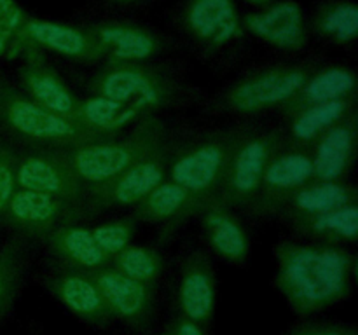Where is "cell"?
Instances as JSON below:
<instances>
[{"instance_id":"obj_4","label":"cell","mask_w":358,"mask_h":335,"mask_svg":"<svg viewBox=\"0 0 358 335\" xmlns=\"http://www.w3.org/2000/svg\"><path fill=\"white\" fill-rule=\"evenodd\" d=\"M241 131H219L199 136L171 154L168 178L191 192L203 209L217 199Z\"/></svg>"},{"instance_id":"obj_31","label":"cell","mask_w":358,"mask_h":335,"mask_svg":"<svg viewBox=\"0 0 358 335\" xmlns=\"http://www.w3.org/2000/svg\"><path fill=\"white\" fill-rule=\"evenodd\" d=\"M110 265L150 288H156L164 272V258L159 251L147 246H126L110 258Z\"/></svg>"},{"instance_id":"obj_7","label":"cell","mask_w":358,"mask_h":335,"mask_svg":"<svg viewBox=\"0 0 358 335\" xmlns=\"http://www.w3.org/2000/svg\"><path fill=\"white\" fill-rule=\"evenodd\" d=\"M282 143L278 131L243 133L231 156L226 177L213 202L222 208H250L261 188L266 166Z\"/></svg>"},{"instance_id":"obj_36","label":"cell","mask_w":358,"mask_h":335,"mask_svg":"<svg viewBox=\"0 0 358 335\" xmlns=\"http://www.w3.org/2000/svg\"><path fill=\"white\" fill-rule=\"evenodd\" d=\"M150 2H154V0H96L98 7H101V9H112V10L136 9V7L147 6V3Z\"/></svg>"},{"instance_id":"obj_22","label":"cell","mask_w":358,"mask_h":335,"mask_svg":"<svg viewBox=\"0 0 358 335\" xmlns=\"http://www.w3.org/2000/svg\"><path fill=\"white\" fill-rule=\"evenodd\" d=\"M352 202H357V191L352 185L341 181L313 180L294 192L280 213L292 222L297 218L331 211Z\"/></svg>"},{"instance_id":"obj_24","label":"cell","mask_w":358,"mask_h":335,"mask_svg":"<svg viewBox=\"0 0 358 335\" xmlns=\"http://www.w3.org/2000/svg\"><path fill=\"white\" fill-rule=\"evenodd\" d=\"M45 243L59 264L80 271L93 272L110 262L94 243L91 230L77 223L55 230Z\"/></svg>"},{"instance_id":"obj_6","label":"cell","mask_w":358,"mask_h":335,"mask_svg":"<svg viewBox=\"0 0 358 335\" xmlns=\"http://www.w3.org/2000/svg\"><path fill=\"white\" fill-rule=\"evenodd\" d=\"M173 24L210 59L236 51L247 34L236 0H182L175 7Z\"/></svg>"},{"instance_id":"obj_5","label":"cell","mask_w":358,"mask_h":335,"mask_svg":"<svg viewBox=\"0 0 358 335\" xmlns=\"http://www.w3.org/2000/svg\"><path fill=\"white\" fill-rule=\"evenodd\" d=\"M0 124L13 135L42 149H73L108 140L38 107L30 98L3 82L0 87Z\"/></svg>"},{"instance_id":"obj_10","label":"cell","mask_w":358,"mask_h":335,"mask_svg":"<svg viewBox=\"0 0 358 335\" xmlns=\"http://www.w3.org/2000/svg\"><path fill=\"white\" fill-rule=\"evenodd\" d=\"M84 24L98 42L107 63L152 61L173 47L168 35L135 21L103 17Z\"/></svg>"},{"instance_id":"obj_17","label":"cell","mask_w":358,"mask_h":335,"mask_svg":"<svg viewBox=\"0 0 358 335\" xmlns=\"http://www.w3.org/2000/svg\"><path fill=\"white\" fill-rule=\"evenodd\" d=\"M177 316L206 328L215 313V274L212 262L203 251L185 258L175 290Z\"/></svg>"},{"instance_id":"obj_8","label":"cell","mask_w":358,"mask_h":335,"mask_svg":"<svg viewBox=\"0 0 358 335\" xmlns=\"http://www.w3.org/2000/svg\"><path fill=\"white\" fill-rule=\"evenodd\" d=\"M315 66L311 61L275 63L252 70L227 91V105L233 110L252 114L287 103L303 87Z\"/></svg>"},{"instance_id":"obj_28","label":"cell","mask_w":358,"mask_h":335,"mask_svg":"<svg viewBox=\"0 0 358 335\" xmlns=\"http://www.w3.org/2000/svg\"><path fill=\"white\" fill-rule=\"evenodd\" d=\"M140 115L142 112H138L136 108L93 94L87 100L79 101L76 124L101 136V138H110L114 133L131 124Z\"/></svg>"},{"instance_id":"obj_27","label":"cell","mask_w":358,"mask_h":335,"mask_svg":"<svg viewBox=\"0 0 358 335\" xmlns=\"http://www.w3.org/2000/svg\"><path fill=\"white\" fill-rule=\"evenodd\" d=\"M292 225L297 232L317 243H350L358 236V206L357 202H352L331 211L292 220Z\"/></svg>"},{"instance_id":"obj_3","label":"cell","mask_w":358,"mask_h":335,"mask_svg":"<svg viewBox=\"0 0 358 335\" xmlns=\"http://www.w3.org/2000/svg\"><path fill=\"white\" fill-rule=\"evenodd\" d=\"M90 91L145 114L168 107L177 98L178 80L170 66L154 61L105 63L91 77Z\"/></svg>"},{"instance_id":"obj_19","label":"cell","mask_w":358,"mask_h":335,"mask_svg":"<svg viewBox=\"0 0 358 335\" xmlns=\"http://www.w3.org/2000/svg\"><path fill=\"white\" fill-rule=\"evenodd\" d=\"M20 82L27 93L24 96L38 107L76 122L80 100L70 91L59 73L42 58L41 52L24 59V65L20 68Z\"/></svg>"},{"instance_id":"obj_1","label":"cell","mask_w":358,"mask_h":335,"mask_svg":"<svg viewBox=\"0 0 358 335\" xmlns=\"http://www.w3.org/2000/svg\"><path fill=\"white\" fill-rule=\"evenodd\" d=\"M275 285L299 316L336 306L348 299L355 258L336 244L282 241L275 248Z\"/></svg>"},{"instance_id":"obj_2","label":"cell","mask_w":358,"mask_h":335,"mask_svg":"<svg viewBox=\"0 0 358 335\" xmlns=\"http://www.w3.org/2000/svg\"><path fill=\"white\" fill-rule=\"evenodd\" d=\"M166 142L164 126L147 119L126 140H103L73 149H59L77 180L87 191L108 184L145 154Z\"/></svg>"},{"instance_id":"obj_32","label":"cell","mask_w":358,"mask_h":335,"mask_svg":"<svg viewBox=\"0 0 358 335\" xmlns=\"http://www.w3.org/2000/svg\"><path fill=\"white\" fill-rule=\"evenodd\" d=\"M136 232V220L135 218H122L112 220V222L98 225L96 229L91 230L94 243L101 250V253L110 260L114 255L129 246V241Z\"/></svg>"},{"instance_id":"obj_37","label":"cell","mask_w":358,"mask_h":335,"mask_svg":"<svg viewBox=\"0 0 358 335\" xmlns=\"http://www.w3.org/2000/svg\"><path fill=\"white\" fill-rule=\"evenodd\" d=\"M171 325H173L175 335H206L205 328L192 323V321L185 320V318L177 316L173 321H171Z\"/></svg>"},{"instance_id":"obj_16","label":"cell","mask_w":358,"mask_h":335,"mask_svg":"<svg viewBox=\"0 0 358 335\" xmlns=\"http://www.w3.org/2000/svg\"><path fill=\"white\" fill-rule=\"evenodd\" d=\"M241 21L245 31L280 51H303L310 42L308 16L297 0H275L241 16Z\"/></svg>"},{"instance_id":"obj_26","label":"cell","mask_w":358,"mask_h":335,"mask_svg":"<svg viewBox=\"0 0 358 335\" xmlns=\"http://www.w3.org/2000/svg\"><path fill=\"white\" fill-rule=\"evenodd\" d=\"M203 211V206L182 185L164 180L136 204L135 220L142 222H180L194 211Z\"/></svg>"},{"instance_id":"obj_23","label":"cell","mask_w":358,"mask_h":335,"mask_svg":"<svg viewBox=\"0 0 358 335\" xmlns=\"http://www.w3.org/2000/svg\"><path fill=\"white\" fill-rule=\"evenodd\" d=\"M310 34L334 45H352L358 37V7L353 0H320L308 16Z\"/></svg>"},{"instance_id":"obj_29","label":"cell","mask_w":358,"mask_h":335,"mask_svg":"<svg viewBox=\"0 0 358 335\" xmlns=\"http://www.w3.org/2000/svg\"><path fill=\"white\" fill-rule=\"evenodd\" d=\"M353 103L355 98H345V100H334V101H325V103L313 105L299 114L292 117V124H290V138L292 143L290 145L296 147H306L310 149L311 143L332 128L338 124L339 121L348 117L353 114Z\"/></svg>"},{"instance_id":"obj_9","label":"cell","mask_w":358,"mask_h":335,"mask_svg":"<svg viewBox=\"0 0 358 335\" xmlns=\"http://www.w3.org/2000/svg\"><path fill=\"white\" fill-rule=\"evenodd\" d=\"M90 209L84 204L55 195L17 188L10 199L2 222L23 239H48L55 230L79 223Z\"/></svg>"},{"instance_id":"obj_41","label":"cell","mask_w":358,"mask_h":335,"mask_svg":"<svg viewBox=\"0 0 358 335\" xmlns=\"http://www.w3.org/2000/svg\"><path fill=\"white\" fill-rule=\"evenodd\" d=\"M2 314H3V313H0V316H2Z\"/></svg>"},{"instance_id":"obj_30","label":"cell","mask_w":358,"mask_h":335,"mask_svg":"<svg viewBox=\"0 0 358 335\" xmlns=\"http://www.w3.org/2000/svg\"><path fill=\"white\" fill-rule=\"evenodd\" d=\"M28 267V244L14 237L0 248V313H6L23 285Z\"/></svg>"},{"instance_id":"obj_25","label":"cell","mask_w":358,"mask_h":335,"mask_svg":"<svg viewBox=\"0 0 358 335\" xmlns=\"http://www.w3.org/2000/svg\"><path fill=\"white\" fill-rule=\"evenodd\" d=\"M203 227L208 243L217 255L233 264H243L248 257V236L240 220L227 208L212 204L203 209Z\"/></svg>"},{"instance_id":"obj_13","label":"cell","mask_w":358,"mask_h":335,"mask_svg":"<svg viewBox=\"0 0 358 335\" xmlns=\"http://www.w3.org/2000/svg\"><path fill=\"white\" fill-rule=\"evenodd\" d=\"M16 185L23 191L41 192L87 206L86 188L72 173L59 149L34 147L23 156H17Z\"/></svg>"},{"instance_id":"obj_39","label":"cell","mask_w":358,"mask_h":335,"mask_svg":"<svg viewBox=\"0 0 358 335\" xmlns=\"http://www.w3.org/2000/svg\"><path fill=\"white\" fill-rule=\"evenodd\" d=\"M159 335H175V330H173V325H168V327L166 328H164V330L163 332H161V334Z\"/></svg>"},{"instance_id":"obj_35","label":"cell","mask_w":358,"mask_h":335,"mask_svg":"<svg viewBox=\"0 0 358 335\" xmlns=\"http://www.w3.org/2000/svg\"><path fill=\"white\" fill-rule=\"evenodd\" d=\"M28 14L21 9L16 0H0V28L13 34L24 35L23 24Z\"/></svg>"},{"instance_id":"obj_18","label":"cell","mask_w":358,"mask_h":335,"mask_svg":"<svg viewBox=\"0 0 358 335\" xmlns=\"http://www.w3.org/2000/svg\"><path fill=\"white\" fill-rule=\"evenodd\" d=\"M23 34L37 49H45L66 59L83 63L103 59L100 45L84 23H62L28 14L23 24Z\"/></svg>"},{"instance_id":"obj_15","label":"cell","mask_w":358,"mask_h":335,"mask_svg":"<svg viewBox=\"0 0 358 335\" xmlns=\"http://www.w3.org/2000/svg\"><path fill=\"white\" fill-rule=\"evenodd\" d=\"M41 281L55 299L84 323L103 328L114 321L90 272L58 262L42 274Z\"/></svg>"},{"instance_id":"obj_20","label":"cell","mask_w":358,"mask_h":335,"mask_svg":"<svg viewBox=\"0 0 358 335\" xmlns=\"http://www.w3.org/2000/svg\"><path fill=\"white\" fill-rule=\"evenodd\" d=\"M357 149L355 112L322 133L310 147L313 180L339 181L350 171Z\"/></svg>"},{"instance_id":"obj_12","label":"cell","mask_w":358,"mask_h":335,"mask_svg":"<svg viewBox=\"0 0 358 335\" xmlns=\"http://www.w3.org/2000/svg\"><path fill=\"white\" fill-rule=\"evenodd\" d=\"M90 274L112 318L121 320L138 335H149L156 321V288L128 278L112 267L110 262Z\"/></svg>"},{"instance_id":"obj_21","label":"cell","mask_w":358,"mask_h":335,"mask_svg":"<svg viewBox=\"0 0 358 335\" xmlns=\"http://www.w3.org/2000/svg\"><path fill=\"white\" fill-rule=\"evenodd\" d=\"M357 77L350 66L325 65L315 66L299 91L282 105L283 114L294 117L301 110L325 101L355 98Z\"/></svg>"},{"instance_id":"obj_38","label":"cell","mask_w":358,"mask_h":335,"mask_svg":"<svg viewBox=\"0 0 358 335\" xmlns=\"http://www.w3.org/2000/svg\"><path fill=\"white\" fill-rule=\"evenodd\" d=\"M243 2L248 3V6L261 9V7H266V6H269V3H273L275 0H243Z\"/></svg>"},{"instance_id":"obj_14","label":"cell","mask_w":358,"mask_h":335,"mask_svg":"<svg viewBox=\"0 0 358 335\" xmlns=\"http://www.w3.org/2000/svg\"><path fill=\"white\" fill-rule=\"evenodd\" d=\"M313 181V163L310 149L290 145L278 147L266 166L261 188L250 206L255 215H275L282 211L290 195Z\"/></svg>"},{"instance_id":"obj_34","label":"cell","mask_w":358,"mask_h":335,"mask_svg":"<svg viewBox=\"0 0 358 335\" xmlns=\"http://www.w3.org/2000/svg\"><path fill=\"white\" fill-rule=\"evenodd\" d=\"M285 335H358V330L341 321H308L294 327Z\"/></svg>"},{"instance_id":"obj_33","label":"cell","mask_w":358,"mask_h":335,"mask_svg":"<svg viewBox=\"0 0 358 335\" xmlns=\"http://www.w3.org/2000/svg\"><path fill=\"white\" fill-rule=\"evenodd\" d=\"M16 168L17 154L13 149L0 142V222L7 211L14 192L17 191L16 185Z\"/></svg>"},{"instance_id":"obj_11","label":"cell","mask_w":358,"mask_h":335,"mask_svg":"<svg viewBox=\"0 0 358 335\" xmlns=\"http://www.w3.org/2000/svg\"><path fill=\"white\" fill-rule=\"evenodd\" d=\"M171 154L170 143L163 142L156 149L136 161L124 173L119 174L108 184L87 191V208L93 209L110 208V206L138 204L149 192L168 178Z\"/></svg>"},{"instance_id":"obj_40","label":"cell","mask_w":358,"mask_h":335,"mask_svg":"<svg viewBox=\"0 0 358 335\" xmlns=\"http://www.w3.org/2000/svg\"><path fill=\"white\" fill-rule=\"evenodd\" d=\"M0 87H2V80H0Z\"/></svg>"}]
</instances>
